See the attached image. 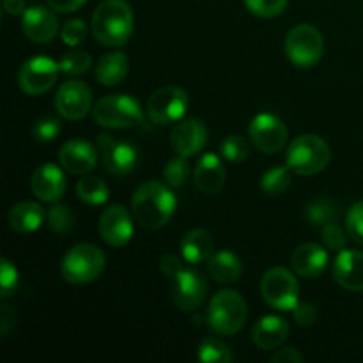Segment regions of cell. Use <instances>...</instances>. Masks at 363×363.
I'll use <instances>...</instances> for the list:
<instances>
[{
  "label": "cell",
  "instance_id": "cell-1",
  "mask_svg": "<svg viewBox=\"0 0 363 363\" xmlns=\"http://www.w3.org/2000/svg\"><path fill=\"white\" fill-rule=\"evenodd\" d=\"M177 209L176 194L162 181H147L135 190L131 199V213L135 222L144 229L156 230L170 222Z\"/></svg>",
  "mask_w": 363,
  "mask_h": 363
},
{
  "label": "cell",
  "instance_id": "cell-2",
  "mask_svg": "<svg viewBox=\"0 0 363 363\" xmlns=\"http://www.w3.org/2000/svg\"><path fill=\"white\" fill-rule=\"evenodd\" d=\"M133 25V9L126 0H103L92 14L91 30L103 46L121 48L131 39Z\"/></svg>",
  "mask_w": 363,
  "mask_h": 363
},
{
  "label": "cell",
  "instance_id": "cell-3",
  "mask_svg": "<svg viewBox=\"0 0 363 363\" xmlns=\"http://www.w3.org/2000/svg\"><path fill=\"white\" fill-rule=\"evenodd\" d=\"M248 307L245 298L233 289H222L209 301L206 325L218 335H236L245 326Z\"/></svg>",
  "mask_w": 363,
  "mask_h": 363
},
{
  "label": "cell",
  "instance_id": "cell-4",
  "mask_svg": "<svg viewBox=\"0 0 363 363\" xmlns=\"http://www.w3.org/2000/svg\"><path fill=\"white\" fill-rule=\"evenodd\" d=\"M332 160L326 140L318 135H300L287 147L286 165L298 176H314L325 170Z\"/></svg>",
  "mask_w": 363,
  "mask_h": 363
},
{
  "label": "cell",
  "instance_id": "cell-5",
  "mask_svg": "<svg viewBox=\"0 0 363 363\" xmlns=\"http://www.w3.org/2000/svg\"><path fill=\"white\" fill-rule=\"evenodd\" d=\"M105 264L106 257L103 250H99L96 245L80 243L74 245L64 255L62 264H60V275L73 286H85L101 277Z\"/></svg>",
  "mask_w": 363,
  "mask_h": 363
},
{
  "label": "cell",
  "instance_id": "cell-6",
  "mask_svg": "<svg viewBox=\"0 0 363 363\" xmlns=\"http://www.w3.org/2000/svg\"><path fill=\"white\" fill-rule=\"evenodd\" d=\"M96 124L110 130H126L144 124V112L135 98L128 94L105 96L92 106Z\"/></svg>",
  "mask_w": 363,
  "mask_h": 363
},
{
  "label": "cell",
  "instance_id": "cell-7",
  "mask_svg": "<svg viewBox=\"0 0 363 363\" xmlns=\"http://www.w3.org/2000/svg\"><path fill=\"white\" fill-rule=\"evenodd\" d=\"M284 50L291 62L296 67H314L325 55V39L314 25L301 23L291 28Z\"/></svg>",
  "mask_w": 363,
  "mask_h": 363
},
{
  "label": "cell",
  "instance_id": "cell-8",
  "mask_svg": "<svg viewBox=\"0 0 363 363\" xmlns=\"http://www.w3.org/2000/svg\"><path fill=\"white\" fill-rule=\"evenodd\" d=\"M261 294L266 303L280 312H293L300 303V284L286 268L268 269L261 280Z\"/></svg>",
  "mask_w": 363,
  "mask_h": 363
},
{
  "label": "cell",
  "instance_id": "cell-9",
  "mask_svg": "<svg viewBox=\"0 0 363 363\" xmlns=\"http://www.w3.org/2000/svg\"><path fill=\"white\" fill-rule=\"evenodd\" d=\"M96 147H98L103 167L112 176L126 177L137 169L138 151L130 142L119 140L108 133H101L96 138Z\"/></svg>",
  "mask_w": 363,
  "mask_h": 363
},
{
  "label": "cell",
  "instance_id": "cell-10",
  "mask_svg": "<svg viewBox=\"0 0 363 363\" xmlns=\"http://www.w3.org/2000/svg\"><path fill=\"white\" fill-rule=\"evenodd\" d=\"M188 110V94L184 89L169 85L151 94L147 101L149 119L160 126L179 123Z\"/></svg>",
  "mask_w": 363,
  "mask_h": 363
},
{
  "label": "cell",
  "instance_id": "cell-11",
  "mask_svg": "<svg viewBox=\"0 0 363 363\" xmlns=\"http://www.w3.org/2000/svg\"><path fill=\"white\" fill-rule=\"evenodd\" d=\"M60 66L50 57H32L21 64L18 71V84L28 96H41L55 85Z\"/></svg>",
  "mask_w": 363,
  "mask_h": 363
},
{
  "label": "cell",
  "instance_id": "cell-12",
  "mask_svg": "<svg viewBox=\"0 0 363 363\" xmlns=\"http://www.w3.org/2000/svg\"><path fill=\"white\" fill-rule=\"evenodd\" d=\"M248 135L255 147L264 155H275L282 151L289 138L286 124L273 113H259L252 119Z\"/></svg>",
  "mask_w": 363,
  "mask_h": 363
},
{
  "label": "cell",
  "instance_id": "cell-13",
  "mask_svg": "<svg viewBox=\"0 0 363 363\" xmlns=\"http://www.w3.org/2000/svg\"><path fill=\"white\" fill-rule=\"evenodd\" d=\"M172 301L179 311L190 312L201 307L208 296V279L197 269L184 268L172 279Z\"/></svg>",
  "mask_w": 363,
  "mask_h": 363
},
{
  "label": "cell",
  "instance_id": "cell-14",
  "mask_svg": "<svg viewBox=\"0 0 363 363\" xmlns=\"http://www.w3.org/2000/svg\"><path fill=\"white\" fill-rule=\"evenodd\" d=\"M133 220V213L128 211L123 204L108 206L99 216V236L110 247H124V245L130 243L135 234Z\"/></svg>",
  "mask_w": 363,
  "mask_h": 363
},
{
  "label": "cell",
  "instance_id": "cell-15",
  "mask_svg": "<svg viewBox=\"0 0 363 363\" xmlns=\"http://www.w3.org/2000/svg\"><path fill=\"white\" fill-rule=\"evenodd\" d=\"M55 106L66 121H82L92 108V91L85 82L66 80L55 94Z\"/></svg>",
  "mask_w": 363,
  "mask_h": 363
},
{
  "label": "cell",
  "instance_id": "cell-16",
  "mask_svg": "<svg viewBox=\"0 0 363 363\" xmlns=\"http://www.w3.org/2000/svg\"><path fill=\"white\" fill-rule=\"evenodd\" d=\"M208 144V128L201 119H181L170 133V145L176 155L190 158L201 152Z\"/></svg>",
  "mask_w": 363,
  "mask_h": 363
},
{
  "label": "cell",
  "instance_id": "cell-17",
  "mask_svg": "<svg viewBox=\"0 0 363 363\" xmlns=\"http://www.w3.org/2000/svg\"><path fill=\"white\" fill-rule=\"evenodd\" d=\"M21 27H23V34L38 45L53 41L60 30L55 11L52 7L48 9L43 6L25 9V13L21 14Z\"/></svg>",
  "mask_w": 363,
  "mask_h": 363
},
{
  "label": "cell",
  "instance_id": "cell-18",
  "mask_svg": "<svg viewBox=\"0 0 363 363\" xmlns=\"http://www.w3.org/2000/svg\"><path fill=\"white\" fill-rule=\"evenodd\" d=\"M30 190L35 195V199L48 204H55L62 199L66 191V176L60 170V167L53 163H45L38 167L32 174Z\"/></svg>",
  "mask_w": 363,
  "mask_h": 363
},
{
  "label": "cell",
  "instance_id": "cell-19",
  "mask_svg": "<svg viewBox=\"0 0 363 363\" xmlns=\"http://www.w3.org/2000/svg\"><path fill=\"white\" fill-rule=\"evenodd\" d=\"M98 158V147L85 140H67L59 151V162L62 169L77 176L94 170Z\"/></svg>",
  "mask_w": 363,
  "mask_h": 363
},
{
  "label": "cell",
  "instance_id": "cell-20",
  "mask_svg": "<svg viewBox=\"0 0 363 363\" xmlns=\"http://www.w3.org/2000/svg\"><path fill=\"white\" fill-rule=\"evenodd\" d=\"M333 279L346 291L363 293V252H340L333 262Z\"/></svg>",
  "mask_w": 363,
  "mask_h": 363
},
{
  "label": "cell",
  "instance_id": "cell-21",
  "mask_svg": "<svg viewBox=\"0 0 363 363\" xmlns=\"http://www.w3.org/2000/svg\"><path fill=\"white\" fill-rule=\"evenodd\" d=\"M194 179L195 186H197L199 191H202L204 195L220 194L227 179V172L222 160L216 155H213V152H206V155L199 160L197 167H195Z\"/></svg>",
  "mask_w": 363,
  "mask_h": 363
},
{
  "label": "cell",
  "instance_id": "cell-22",
  "mask_svg": "<svg viewBox=\"0 0 363 363\" xmlns=\"http://www.w3.org/2000/svg\"><path fill=\"white\" fill-rule=\"evenodd\" d=\"M328 254L318 243H305L293 252L291 264L294 273L303 279H318L328 268Z\"/></svg>",
  "mask_w": 363,
  "mask_h": 363
},
{
  "label": "cell",
  "instance_id": "cell-23",
  "mask_svg": "<svg viewBox=\"0 0 363 363\" xmlns=\"http://www.w3.org/2000/svg\"><path fill=\"white\" fill-rule=\"evenodd\" d=\"M289 337V325L279 315H264L255 323L252 330V340L262 351L277 350Z\"/></svg>",
  "mask_w": 363,
  "mask_h": 363
},
{
  "label": "cell",
  "instance_id": "cell-24",
  "mask_svg": "<svg viewBox=\"0 0 363 363\" xmlns=\"http://www.w3.org/2000/svg\"><path fill=\"white\" fill-rule=\"evenodd\" d=\"M215 254V241L206 229H191L181 240V255L188 264H204Z\"/></svg>",
  "mask_w": 363,
  "mask_h": 363
},
{
  "label": "cell",
  "instance_id": "cell-25",
  "mask_svg": "<svg viewBox=\"0 0 363 363\" xmlns=\"http://www.w3.org/2000/svg\"><path fill=\"white\" fill-rule=\"evenodd\" d=\"M46 213L38 202L23 201L14 204L7 213V222L11 230L18 234H30L43 225Z\"/></svg>",
  "mask_w": 363,
  "mask_h": 363
},
{
  "label": "cell",
  "instance_id": "cell-26",
  "mask_svg": "<svg viewBox=\"0 0 363 363\" xmlns=\"http://www.w3.org/2000/svg\"><path fill=\"white\" fill-rule=\"evenodd\" d=\"M130 71V59L123 52H108L99 57L94 67V77L105 87H113L126 78Z\"/></svg>",
  "mask_w": 363,
  "mask_h": 363
},
{
  "label": "cell",
  "instance_id": "cell-27",
  "mask_svg": "<svg viewBox=\"0 0 363 363\" xmlns=\"http://www.w3.org/2000/svg\"><path fill=\"white\" fill-rule=\"evenodd\" d=\"M208 272L215 282L233 284L243 275V262L234 252L220 250L215 252L208 261Z\"/></svg>",
  "mask_w": 363,
  "mask_h": 363
},
{
  "label": "cell",
  "instance_id": "cell-28",
  "mask_svg": "<svg viewBox=\"0 0 363 363\" xmlns=\"http://www.w3.org/2000/svg\"><path fill=\"white\" fill-rule=\"evenodd\" d=\"M77 195L84 204L103 206L110 197L108 184L99 177H84L77 184Z\"/></svg>",
  "mask_w": 363,
  "mask_h": 363
},
{
  "label": "cell",
  "instance_id": "cell-29",
  "mask_svg": "<svg viewBox=\"0 0 363 363\" xmlns=\"http://www.w3.org/2000/svg\"><path fill=\"white\" fill-rule=\"evenodd\" d=\"M339 208L332 199H315L305 208V220L314 227H325L326 223L335 222Z\"/></svg>",
  "mask_w": 363,
  "mask_h": 363
},
{
  "label": "cell",
  "instance_id": "cell-30",
  "mask_svg": "<svg viewBox=\"0 0 363 363\" xmlns=\"http://www.w3.org/2000/svg\"><path fill=\"white\" fill-rule=\"evenodd\" d=\"M291 186L289 167H273L261 177V188L266 195H282Z\"/></svg>",
  "mask_w": 363,
  "mask_h": 363
},
{
  "label": "cell",
  "instance_id": "cell-31",
  "mask_svg": "<svg viewBox=\"0 0 363 363\" xmlns=\"http://www.w3.org/2000/svg\"><path fill=\"white\" fill-rule=\"evenodd\" d=\"M197 358L199 362L204 363H230L234 360L229 347L220 342L218 339H213V337H208L199 344Z\"/></svg>",
  "mask_w": 363,
  "mask_h": 363
},
{
  "label": "cell",
  "instance_id": "cell-32",
  "mask_svg": "<svg viewBox=\"0 0 363 363\" xmlns=\"http://www.w3.org/2000/svg\"><path fill=\"white\" fill-rule=\"evenodd\" d=\"M46 222L53 233L66 236L74 229V213L67 206L55 202L46 213Z\"/></svg>",
  "mask_w": 363,
  "mask_h": 363
},
{
  "label": "cell",
  "instance_id": "cell-33",
  "mask_svg": "<svg viewBox=\"0 0 363 363\" xmlns=\"http://www.w3.org/2000/svg\"><path fill=\"white\" fill-rule=\"evenodd\" d=\"M59 66L60 71L67 77H80L91 69L92 57L84 50H71V52L64 53L62 59L59 60Z\"/></svg>",
  "mask_w": 363,
  "mask_h": 363
},
{
  "label": "cell",
  "instance_id": "cell-34",
  "mask_svg": "<svg viewBox=\"0 0 363 363\" xmlns=\"http://www.w3.org/2000/svg\"><path fill=\"white\" fill-rule=\"evenodd\" d=\"M163 179L170 188H181L190 179V163L188 158L177 155L176 158L169 160L163 167Z\"/></svg>",
  "mask_w": 363,
  "mask_h": 363
},
{
  "label": "cell",
  "instance_id": "cell-35",
  "mask_svg": "<svg viewBox=\"0 0 363 363\" xmlns=\"http://www.w3.org/2000/svg\"><path fill=\"white\" fill-rule=\"evenodd\" d=\"M220 155L229 163H241L250 155V145L241 135H229L220 144Z\"/></svg>",
  "mask_w": 363,
  "mask_h": 363
},
{
  "label": "cell",
  "instance_id": "cell-36",
  "mask_svg": "<svg viewBox=\"0 0 363 363\" xmlns=\"http://www.w3.org/2000/svg\"><path fill=\"white\" fill-rule=\"evenodd\" d=\"M289 0H245V6L259 18H277L287 9Z\"/></svg>",
  "mask_w": 363,
  "mask_h": 363
},
{
  "label": "cell",
  "instance_id": "cell-37",
  "mask_svg": "<svg viewBox=\"0 0 363 363\" xmlns=\"http://www.w3.org/2000/svg\"><path fill=\"white\" fill-rule=\"evenodd\" d=\"M347 236H350L347 229L344 230L342 227L337 225L335 222H330L326 223L325 227H321V240L330 250H335V252L346 250L347 241H350V238Z\"/></svg>",
  "mask_w": 363,
  "mask_h": 363
},
{
  "label": "cell",
  "instance_id": "cell-38",
  "mask_svg": "<svg viewBox=\"0 0 363 363\" xmlns=\"http://www.w3.org/2000/svg\"><path fill=\"white\" fill-rule=\"evenodd\" d=\"M60 133L59 119L52 116H43L32 124V137L38 142H52Z\"/></svg>",
  "mask_w": 363,
  "mask_h": 363
},
{
  "label": "cell",
  "instance_id": "cell-39",
  "mask_svg": "<svg viewBox=\"0 0 363 363\" xmlns=\"http://www.w3.org/2000/svg\"><path fill=\"white\" fill-rule=\"evenodd\" d=\"M18 286V269L7 259L0 261V298L7 300L14 294Z\"/></svg>",
  "mask_w": 363,
  "mask_h": 363
},
{
  "label": "cell",
  "instance_id": "cell-40",
  "mask_svg": "<svg viewBox=\"0 0 363 363\" xmlns=\"http://www.w3.org/2000/svg\"><path fill=\"white\" fill-rule=\"evenodd\" d=\"M60 35H62L64 45L78 46L85 41V38H87V25H85V21L80 20V18H73V20L64 23Z\"/></svg>",
  "mask_w": 363,
  "mask_h": 363
},
{
  "label": "cell",
  "instance_id": "cell-41",
  "mask_svg": "<svg viewBox=\"0 0 363 363\" xmlns=\"http://www.w3.org/2000/svg\"><path fill=\"white\" fill-rule=\"evenodd\" d=\"M346 229L350 236L363 247V201L350 208L346 215Z\"/></svg>",
  "mask_w": 363,
  "mask_h": 363
},
{
  "label": "cell",
  "instance_id": "cell-42",
  "mask_svg": "<svg viewBox=\"0 0 363 363\" xmlns=\"http://www.w3.org/2000/svg\"><path fill=\"white\" fill-rule=\"evenodd\" d=\"M293 315L296 325L308 328V326H314L319 319V311L314 303H308V301H300L296 307L293 308Z\"/></svg>",
  "mask_w": 363,
  "mask_h": 363
},
{
  "label": "cell",
  "instance_id": "cell-43",
  "mask_svg": "<svg viewBox=\"0 0 363 363\" xmlns=\"http://www.w3.org/2000/svg\"><path fill=\"white\" fill-rule=\"evenodd\" d=\"M160 269H162V273L167 277V279L172 280L174 277L179 275V273L184 269L183 259L177 257V255L174 254H165L162 257V261H160Z\"/></svg>",
  "mask_w": 363,
  "mask_h": 363
},
{
  "label": "cell",
  "instance_id": "cell-44",
  "mask_svg": "<svg viewBox=\"0 0 363 363\" xmlns=\"http://www.w3.org/2000/svg\"><path fill=\"white\" fill-rule=\"evenodd\" d=\"M46 2H48V6L52 7L55 13L67 14L74 13V11H78L80 7H84L87 0H46Z\"/></svg>",
  "mask_w": 363,
  "mask_h": 363
},
{
  "label": "cell",
  "instance_id": "cell-45",
  "mask_svg": "<svg viewBox=\"0 0 363 363\" xmlns=\"http://www.w3.org/2000/svg\"><path fill=\"white\" fill-rule=\"evenodd\" d=\"M14 321H16V312L11 308V305H2V308H0V333H2L4 339L11 333Z\"/></svg>",
  "mask_w": 363,
  "mask_h": 363
},
{
  "label": "cell",
  "instance_id": "cell-46",
  "mask_svg": "<svg viewBox=\"0 0 363 363\" xmlns=\"http://www.w3.org/2000/svg\"><path fill=\"white\" fill-rule=\"evenodd\" d=\"M305 358L294 347H284L272 357V363H303Z\"/></svg>",
  "mask_w": 363,
  "mask_h": 363
},
{
  "label": "cell",
  "instance_id": "cell-47",
  "mask_svg": "<svg viewBox=\"0 0 363 363\" xmlns=\"http://www.w3.org/2000/svg\"><path fill=\"white\" fill-rule=\"evenodd\" d=\"M4 11L7 14H23L25 13V0H4Z\"/></svg>",
  "mask_w": 363,
  "mask_h": 363
}]
</instances>
